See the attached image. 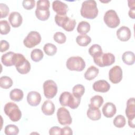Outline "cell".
<instances>
[{
	"mask_svg": "<svg viewBox=\"0 0 135 135\" xmlns=\"http://www.w3.org/2000/svg\"><path fill=\"white\" fill-rule=\"evenodd\" d=\"M54 40L59 44H63L66 40L65 35L61 32H57L53 35Z\"/></svg>",
	"mask_w": 135,
	"mask_h": 135,
	"instance_id": "cell-38",
	"label": "cell"
},
{
	"mask_svg": "<svg viewBox=\"0 0 135 135\" xmlns=\"http://www.w3.org/2000/svg\"><path fill=\"white\" fill-rule=\"evenodd\" d=\"M9 9L8 6L4 3L0 4V12H1V18L6 17L9 13Z\"/></svg>",
	"mask_w": 135,
	"mask_h": 135,
	"instance_id": "cell-39",
	"label": "cell"
},
{
	"mask_svg": "<svg viewBox=\"0 0 135 135\" xmlns=\"http://www.w3.org/2000/svg\"><path fill=\"white\" fill-rule=\"evenodd\" d=\"M22 5L25 9H31L34 7L35 1L34 0H24L22 2Z\"/></svg>",
	"mask_w": 135,
	"mask_h": 135,
	"instance_id": "cell-40",
	"label": "cell"
},
{
	"mask_svg": "<svg viewBox=\"0 0 135 135\" xmlns=\"http://www.w3.org/2000/svg\"><path fill=\"white\" fill-rule=\"evenodd\" d=\"M86 114L88 117L93 121L99 120L101 117V111L99 108L92 106L90 104H89V109Z\"/></svg>",
	"mask_w": 135,
	"mask_h": 135,
	"instance_id": "cell-20",
	"label": "cell"
},
{
	"mask_svg": "<svg viewBox=\"0 0 135 135\" xmlns=\"http://www.w3.org/2000/svg\"><path fill=\"white\" fill-rule=\"evenodd\" d=\"M135 13V8H130V10L128 13L129 16L133 19L135 18V13Z\"/></svg>",
	"mask_w": 135,
	"mask_h": 135,
	"instance_id": "cell-44",
	"label": "cell"
},
{
	"mask_svg": "<svg viewBox=\"0 0 135 135\" xmlns=\"http://www.w3.org/2000/svg\"><path fill=\"white\" fill-rule=\"evenodd\" d=\"M90 102V104L91 105L99 108L102 105L104 100L103 98L101 95H96L91 98Z\"/></svg>",
	"mask_w": 135,
	"mask_h": 135,
	"instance_id": "cell-33",
	"label": "cell"
},
{
	"mask_svg": "<svg viewBox=\"0 0 135 135\" xmlns=\"http://www.w3.org/2000/svg\"><path fill=\"white\" fill-rule=\"evenodd\" d=\"M122 60L126 64L129 65L133 64L135 61L134 53L131 51H126L124 52L122 56Z\"/></svg>",
	"mask_w": 135,
	"mask_h": 135,
	"instance_id": "cell-23",
	"label": "cell"
},
{
	"mask_svg": "<svg viewBox=\"0 0 135 135\" xmlns=\"http://www.w3.org/2000/svg\"><path fill=\"white\" fill-rule=\"evenodd\" d=\"M52 8L57 14L60 15H66L68 11V6L65 3L60 1H54L52 3Z\"/></svg>",
	"mask_w": 135,
	"mask_h": 135,
	"instance_id": "cell-14",
	"label": "cell"
},
{
	"mask_svg": "<svg viewBox=\"0 0 135 135\" xmlns=\"http://www.w3.org/2000/svg\"><path fill=\"white\" fill-rule=\"evenodd\" d=\"M24 93L22 90L19 89H14L10 92V99L15 102H19L23 98Z\"/></svg>",
	"mask_w": 135,
	"mask_h": 135,
	"instance_id": "cell-24",
	"label": "cell"
},
{
	"mask_svg": "<svg viewBox=\"0 0 135 135\" xmlns=\"http://www.w3.org/2000/svg\"><path fill=\"white\" fill-rule=\"evenodd\" d=\"M49 134L51 135L61 134V128L57 126L53 127L49 130Z\"/></svg>",
	"mask_w": 135,
	"mask_h": 135,
	"instance_id": "cell-41",
	"label": "cell"
},
{
	"mask_svg": "<svg viewBox=\"0 0 135 135\" xmlns=\"http://www.w3.org/2000/svg\"><path fill=\"white\" fill-rule=\"evenodd\" d=\"M93 58L95 64L100 67L111 65L115 62V56L111 53H102L101 54Z\"/></svg>",
	"mask_w": 135,
	"mask_h": 135,
	"instance_id": "cell-7",
	"label": "cell"
},
{
	"mask_svg": "<svg viewBox=\"0 0 135 135\" xmlns=\"http://www.w3.org/2000/svg\"><path fill=\"white\" fill-rule=\"evenodd\" d=\"M113 124L117 128H123L126 124V118L121 114L118 115L113 120Z\"/></svg>",
	"mask_w": 135,
	"mask_h": 135,
	"instance_id": "cell-35",
	"label": "cell"
},
{
	"mask_svg": "<svg viewBox=\"0 0 135 135\" xmlns=\"http://www.w3.org/2000/svg\"><path fill=\"white\" fill-rule=\"evenodd\" d=\"M8 21L13 27H18L22 23V15L17 12H12L9 15Z\"/></svg>",
	"mask_w": 135,
	"mask_h": 135,
	"instance_id": "cell-18",
	"label": "cell"
},
{
	"mask_svg": "<svg viewBox=\"0 0 135 135\" xmlns=\"http://www.w3.org/2000/svg\"><path fill=\"white\" fill-rule=\"evenodd\" d=\"M126 115L128 119L129 126L132 128H135V100L134 98L129 99L127 102V107L126 109Z\"/></svg>",
	"mask_w": 135,
	"mask_h": 135,
	"instance_id": "cell-9",
	"label": "cell"
},
{
	"mask_svg": "<svg viewBox=\"0 0 135 135\" xmlns=\"http://www.w3.org/2000/svg\"><path fill=\"white\" fill-rule=\"evenodd\" d=\"M99 70L94 66H90L84 73V78L87 80H92L94 79L99 74Z\"/></svg>",
	"mask_w": 135,
	"mask_h": 135,
	"instance_id": "cell-22",
	"label": "cell"
},
{
	"mask_svg": "<svg viewBox=\"0 0 135 135\" xmlns=\"http://www.w3.org/2000/svg\"><path fill=\"white\" fill-rule=\"evenodd\" d=\"M15 53L13 52H8L2 55L1 57L2 63L6 66H11L13 65L12 59Z\"/></svg>",
	"mask_w": 135,
	"mask_h": 135,
	"instance_id": "cell-26",
	"label": "cell"
},
{
	"mask_svg": "<svg viewBox=\"0 0 135 135\" xmlns=\"http://www.w3.org/2000/svg\"><path fill=\"white\" fill-rule=\"evenodd\" d=\"M66 65L71 71H82L85 67V63L80 56H71L67 60Z\"/></svg>",
	"mask_w": 135,
	"mask_h": 135,
	"instance_id": "cell-6",
	"label": "cell"
},
{
	"mask_svg": "<svg viewBox=\"0 0 135 135\" xmlns=\"http://www.w3.org/2000/svg\"><path fill=\"white\" fill-rule=\"evenodd\" d=\"M93 89L96 92L104 93L110 89V85L104 80H100L95 81L93 84Z\"/></svg>",
	"mask_w": 135,
	"mask_h": 135,
	"instance_id": "cell-15",
	"label": "cell"
},
{
	"mask_svg": "<svg viewBox=\"0 0 135 135\" xmlns=\"http://www.w3.org/2000/svg\"><path fill=\"white\" fill-rule=\"evenodd\" d=\"M109 79L114 84L119 83L122 79V70L120 66L115 65L109 72Z\"/></svg>",
	"mask_w": 135,
	"mask_h": 135,
	"instance_id": "cell-13",
	"label": "cell"
},
{
	"mask_svg": "<svg viewBox=\"0 0 135 135\" xmlns=\"http://www.w3.org/2000/svg\"><path fill=\"white\" fill-rule=\"evenodd\" d=\"M81 15L84 18L94 19L98 14L97 4L94 0H88L84 1L81 6Z\"/></svg>",
	"mask_w": 135,
	"mask_h": 135,
	"instance_id": "cell-1",
	"label": "cell"
},
{
	"mask_svg": "<svg viewBox=\"0 0 135 135\" xmlns=\"http://www.w3.org/2000/svg\"><path fill=\"white\" fill-rule=\"evenodd\" d=\"M17 72L22 74H25L28 73L31 70V64L27 60H26L23 63L16 67Z\"/></svg>",
	"mask_w": 135,
	"mask_h": 135,
	"instance_id": "cell-27",
	"label": "cell"
},
{
	"mask_svg": "<svg viewBox=\"0 0 135 135\" xmlns=\"http://www.w3.org/2000/svg\"><path fill=\"white\" fill-rule=\"evenodd\" d=\"M57 118L59 122L62 125H70L72 122L70 112L64 107H61L58 109Z\"/></svg>",
	"mask_w": 135,
	"mask_h": 135,
	"instance_id": "cell-12",
	"label": "cell"
},
{
	"mask_svg": "<svg viewBox=\"0 0 135 135\" xmlns=\"http://www.w3.org/2000/svg\"><path fill=\"white\" fill-rule=\"evenodd\" d=\"M1 52H4L8 50L9 48V44L6 40H2L1 41Z\"/></svg>",
	"mask_w": 135,
	"mask_h": 135,
	"instance_id": "cell-42",
	"label": "cell"
},
{
	"mask_svg": "<svg viewBox=\"0 0 135 135\" xmlns=\"http://www.w3.org/2000/svg\"><path fill=\"white\" fill-rule=\"evenodd\" d=\"M85 92L84 86L80 84L74 85L72 89V93L76 97L81 98Z\"/></svg>",
	"mask_w": 135,
	"mask_h": 135,
	"instance_id": "cell-36",
	"label": "cell"
},
{
	"mask_svg": "<svg viewBox=\"0 0 135 135\" xmlns=\"http://www.w3.org/2000/svg\"><path fill=\"white\" fill-rule=\"evenodd\" d=\"M89 53L90 55L93 57L101 54L103 52L101 46L99 44H95L91 45V46L89 48Z\"/></svg>",
	"mask_w": 135,
	"mask_h": 135,
	"instance_id": "cell-32",
	"label": "cell"
},
{
	"mask_svg": "<svg viewBox=\"0 0 135 135\" xmlns=\"http://www.w3.org/2000/svg\"><path fill=\"white\" fill-rule=\"evenodd\" d=\"M41 101V94L36 91H31L27 95V101L28 103L33 107L38 105Z\"/></svg>",
	"mask_w": 135,
	"mask_h": 135,
	"instance_id": "cell-17",
	"label": "cell"
},
{
	"mask_svg": "<svg viewBox=\"0 0 135 135\" xmlns=\"http://www.w3.org/2000/svg\"><path fill=\"white\" fill-rule=\"evenodd\" d=\"M117 36L120 41L126 42L130 38L131 32L129 27L122 26L117 31Z\"/></svg>",
	"mask_w": 135,
	"mask_h": 135,
	"instance_id": "cell-16",
	"label": "cell"
},
{
	"mask_svg": "<svg viewBox=\"0 0 135 135\" xmlns=\"http://www.w3.org/2000/svg\"><path fill=\"white\" fill-rule=\"evenodd\" d=\"M13 80L7 76H3L0 78V86L4 89L11 88L13 85Z\"/></svg>",
	"mask_w": 135,
	"mask_h": 135,
	"instance_id": "cell-29",
	"label": "cell"
},
{
	"mask_svg": "<svg viewBox=\"0 0 135 135\" xmlns=\"http://www.w3.org/2000/svg\"><path fill=\"white\" fill-rule=\"evenodd\" d=\"M76 42L80 46H86L90 43L91 38L86 34H81L76 37Z\"/></svg>",
	"mask_w": 135,
	"mask_h": 135,
	"instance_id": "cell-25",
	"label": "cell"
},
{
	"mask_svg": "<svg viewBox=\"0 0 135 135\" xmlns=\"http://www.w3.org/2000/svg\"><path fill=\"white\" fill-rule=\"evenodd\" d=\"M44 54L42 51L39 49H35L31 53V59L36 62L40 61L43 57Z\"/></svg>",
	"mask_w": 135,
	"mask_h": 135,
	"instance_id": "cell-31",
	"label": "cell"
},
{
	"mask_svg": "<svg viewBox=\"0 0 135 135\" xmlns=\"http://www.w3.org/2000/svg\"><path fill=\"white\" fill-rule=\"evenodd\" d=\"M73 132L71 128L68 126H65L61 129V134H72Z\"/></svg>",
	"mask_w": 135,
	"mask_h": 135,
	"instance_id": "cell-43",
	"label": "cell"
},
{
	"mask_svg": "<svg viewBox=\"0 0 135 135\" xmlns=\"http://www.w3.org/2000/svg\"><path fill=\"white\" fill-rule=\"evenodd\" d=\"M90 30V25L86 21L80 22L77 27V31L81 34H86Z\"/></svg>",
	"mask_w": 135,
	"mask_h": 135,
	"instance_id": "cell-28",
	"label": "cell"
},
{
	"mask_svg": "<svg viewBox=\"0 0 135 135\" xmlns=\"http://www.w3.org/2000/svg\"><path fill=\"white\" fill-rule=\"evenodd\" d=\"M43 50L45 54L49 56H53L57 52L56 46L52 43H46L43 47Z\"/></svg>",
	"mask_w": 135,
	"mask_h": 135,
	"instance_id": "cell-30",
	"label": "cell"
},
{
	"mask_svg": "<svg viewBox=\"0 0 135 135\" xmlns=\"http://www.w3.org/2000/svg\"><path fill=\"white\" fill-rule=\"evenodd\" d=\"M50 3L48 0H39L36 2L35 15L41 21L47 20L50 15Z\"/></svg>",
	"mask_w": 135,
	"mask_h": 135,
	"instance_id": "cell-3",
	"label": "cell"
},
{
	"mask_svg": "<svg viewBox=\"0 0 135 135\" xmlns=\"http://www.w3.org/2000/svg\"><path fill=\"white\" fill-rule=\"evenodd\" d=\"M4 111L6 115L13 122H17L21 118L22 112L17 104L14 102H9L6 103Z\"/></svg>",
	"mask_w": 135,
	"mask_h": 135,
	"instance_id": "cell-5",
	"label": "cell"
},
{
	"mask_svg": "<svg viewBox=\"0 0 135 135\" xmlns=\"http://www.w3.org/2000/svg\"><path fill=\"white\" fill-rule=\"evenodd\" d=\"M102 113L107 118H112L115 114L117 108L115 105L112 102L106 103L102 107Z\"/></svg>",
	"mask_w": 135,
	"mask_h": 135,
	"instance_id": "cell-19",
	"label": "cell"
},
{
	"mask_svg": "<svg viewBox=\"0 0 135 135\" xmlns=\"http://www.w3.org/2000/svg\"><path fill=\"white\" fill-rule=\"evenodd\" d=\"M41 36L36 31H31L23 41L24 45L27 48H32L40 44L41 41Z\"/></svg>",
	"mask_w": 135,
	"mask_h": 135,
	"instance_id": "cell-10",
	"label": "cell"
},
{
	"mask_svg": "<svg viewBox=\"0 0 135 135\" xmlns=\"http://www.w3.org/2000/svg\"><path fill=\"white\" fill-rule=\"evenodd\" d=\"M0 30L1 34L2 35H6L9 32L11 27L6 20H1L0 21Z\"/></svg>",
	"mask_w": 135,
	"mask_h": 135,
	"instance_id": "cell-37",
	"label": "cell"
},
{
	"mask_svg": "<svg viewBox=\"0 0 135 135\" xmlns=\"http://www.w3.org/2000/svg\"><path fill=\"white\" fill-rule=\"evenodd\" d=\"M59 101L61 105L63 107L68 106L72 109H75L79 107L81 98L75 96L70 92L65 91L60 95Z\"/></svg>",
	"mask_w": 135,
	"mask_h": 135,
	"instance_id": "cell-2",
	"label": "cell"
},
{
	"mask_svg": "<svg viewBox=\"0 0 135 135\" xmlns=\"http://www.w3.org/2000/svg\"><path fill=\"white\" fill-rule=\"evenodd\" d=\"M42 112L46 115H52L55 111V105L50 100H46L41 107Z\"/></svg>",
	"mask_w": 135,
	"mask_h": 135,
	"instance_id": "cell-21",
	"label": "cell"
},
{
	"mask_svg": "<svg viewBox=\"0 0 135 135\" xmlns=\"http://www.w3.org/2000/svg\"><path fill=\"white\" fill-rule=\"evenodd\" d=\"M54 19L56 24L58 26L62 27L66 31H72L75 28L76 25L75 20L69 17L66 15H60L56 14Z\"/></svg>",
	"mask_w": 135,
	"mask_h": 135,
	"instance_id": "cell-4",
	"label": "cell"
},
{
	"mask_svg": "<svg viewBox=\"0 0 135 135\" xmlns=\"http://www.w3.org/2000/svg\"><path fill=\"white\" fill-rule=\"evenodd\" d=\"M134 1L131 0V1H128V6L130 7V8H134L135 5H134Z\"/></svg>",
	"mask_w": 135,
	"mask_h": 135,
	"instance_id": "cell-45",
	"label": "cell"
},
{
	"mask_svg": "<svg viewBox=\"0 0 135 135\" xmlns=\"http://www.w3.org/2000/svg\"><path fill=\"white\" fill-rule=\"evenodd\" d=\"M103 20L105 24L110 28H116L120 23L117 12L113 9H109L105 13Z\"/></svg>",
	"mask_w": 135,
	"mask_h": 135,
	"instance_id": "cell-8",
	"label": "cell"
},
{
	"mask_svg": "<svg viewBox=\"0 0 135 135\" xmlns=\"http://www.w3.org/2000/svg\"><path fill=\"white\" fill-rule=\"evenodd\" d=\"M43 90L45 97L47 99H52L56 94L57 86L56 83L52 80H47L43 83Z\"/></svg>",
	"mask_w": 135,
	"mask_h": 135,
	"instance_id": "cell-11",
	"label": "cell"
},
{
	"mask_svg": "<svg viewBox=\"0 0 135 135\" xmlns=\"http://www.w3.org/2000/svg\"><path fill=\"white\" fill-rule=\"evenodd\" d=\"M4 132L6 135H16L19 133V129L15 125L8 124L5 127Z\"/></svg>",
	"mask_w": 135,
	"mask_h": 135,
	"instance_id": "cell-34",
	"label": "cell"
}]
</instances>
